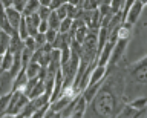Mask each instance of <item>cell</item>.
Masks as SVG:
<instances>
[{"label":"cell","mask_w":147,"mask_h":118,"mask_svg":"<svg viewBox=\"0 0 147 118\" xmlns=\"http://www.w3.org/2000/svg\"><path fill=\"white\" fill-rule=\"evenodd\" d=\"M124 95V81L121 75H113L106 78L94 95V98L86 104L84 118H112L123 107L121 98Z\"/></svg>","instance_id":"cell-1"},{"label":"cell","mask_w":147,"mask_h":118,"mask_svg":"<svg viewBox=\"0 0 147 118\" xmlns=\"http://www.w3.org/2000/svg\"><path fill=\"white\" fill-rule=\"evenodd\" d=\"M28 101H29V97L26 94H23L20 89H14L11 92V98H9V104L6 109V115H11V117L18 115L25 109Z\"/></svg>","instance_id":"cell-2"},{"label":"cell","mask_w":147,"mask_h":118,"mask_svg":"<svg viewBox=\"0 0 147 118\" xmlns=\"http://www.w3.org/2000/svg\"><path fill=\"white\" fill-rule=\"evenodd\" d=\"M129 80H130V83H133V84L135 83L142 84V86L147 84V58L132 67L130 72H129Z\"/></svg>","instance_id":"cell-3"},{"label":"cell","mask_w":147,"mask_h":118,"mask_svg":"<svg viewBox=\"0 0 147 118\" xmlns=\"http://www.w3.org/2000/svg\"><path fill=\"white\" fill-rule=\"evenodd\" d=\"M127 48V40H117L113 45V49H112V54H110V58H109V65L107 67L117 65V63L119 61V58L123 57L124 51H126Z\"/></svg>","instance_id":"cell-4"},{"label":"cell","mask_w":147,"mask_h":118,"mask_svg":"<svg viewBox=\"0 0 147 118\" xmlns=\"http://www.w3.org/2000/svg\"><path fill=\"white\" fill-rule=\"evenodd\" d=\"M14 90V77L9 71H0V97Z\"/></svg>","instance_id":"cell-5"},{"label":"cell","mask_w":147,"mask_h":118,"mask_svg":"<svg viewBox=\"0 0 147 118\" xmlns=\"http://www.w3.org/2000/svg\"><path fill=\"white\" fill-rule=\"evenodd\" d=\"M142 8H144V5L140 2V0H135L133 2V5L129 8V11H127V14L124 16V22L129 25H135L138 19H140V16H141V12H142Z\"/></svg>","instance_id":"cell-6"},{"label":"cell","mask_w":147,"mask_h":118,"mask_svg":"<svg viewBox=\"0 0 147 118\" xmlns=\"http://www.w3.org/2000/svg\"><path fill=\"white\" fill-rule=\"evenodd\" d=\"M5 12H6V19H8L9 26L17 32V28H18V25H20V22L23 19V14L20 11H17L16 8H12V6H8L6 9H5Z\"/></svg>","instance_id":"cell-7"},{"label":"cell","mask_w":147,"mask_h":118,"mask_svg":"<svg viewBox=\"0 0 147 118\" xmlns=\"http://www.w3.org/2000/svg\"><path fill=\"white\" fill-rule=\"evenodd\" d=\"M106 75H107V66H100V65H96L94 69L90 71L89 83H87V86H89V84H94V83H98V81H101V80H104Z\"/></svg>","instance_id":"cell-8"},{"label":"cell","mask_w":147,"mask_h":118,"mask_svg":"<svg viewBox=\"0 0 147 118\" xmlns=\"http://www.w3.org/2000/svg\"><path fill=\"white\" fill-rule=\"evenodd\" d=\"M9 42H11V35L5 31H0V55H3L9 49Z\"/></svg>","instance_id":"cell-9"},{"label":"cell","mask_w":147,"mask_h":118,"mask_svg":"<svg viewBox=\"0 0 147 118\" xmlns=\"http://www.w3.org/2000/svg\"><path fill=\"white\" fill-rule=\"evenodd\" d=\"M14 54H11L9 51H6L2 55V71H11L12 63H14Z\"/></svg>","instance_id":"cell-10"},{"label":"cell","mask_w":147,"mask_h":118,"mask_svg":"<svg viewBox=\"0 0 147 118\" xmlns=\"http://www.w3.org/2000/svg\"><path fill=\"white\" fill-rule=\"evenodd\" d=\"M40 8V3L38 0H28L25 8H23V16H29V14H34V12H37V9Z\"/></svg>","instance_id":"cell-11"},{"label":"cell","mask_w":147,"mask_h":118,"mask_svg":"<svg viewBox=\"0 0 147 118\" xmlns=\"http://www.w3.org/2000/svg\"><path fill=\"white\" fill-rule=\"evenodd\" d=\"M133 109L136 111H141V109H146L147 107V95H142V97H136L133 101L129 103Z\"/></svg>","instance_id":"cell-12"},{"label":"cell","mask_w":147,"mask_h":118,"mask_svg":"<svg viewBox=\"0 0 147 118\" xmlns=\"http://www.w3.org/2000/svg\"><path fill=\"white\" fill-rule=\"evenodd\" d=\"M17 35L20 37L23 42L29 37V31H28V25H26V20H25V17L22 19L20 22V25H18V28H17Z\"/></svg>","instance_id":"cell-13"},{"label":"cell","mask_w":147,"mask_h":118,"mask_svg":"<svg viewBox=\"0 0 147 118\" xmlns=\"http://www.w3.org/2000/svg\"><path fill=\"white\" fill-rule=\"evenodd\" d=\"M60 22H61V20L58 19V16L55 14V11H51V14H49V17H48V25H49V28L58 31V28H60Z\"/></svg>","instance_id":"cell-14"},{"label":"cell","mask_w":147,"mask_h":118,"mask_svg":"<svg viewBox=\"0 0 147 118\" xmlns=\"http://www.w3.org/2000/svg\"><path fill=\"white\" fill-rule=\"evenodd\" d=\"M9 98H11V92L5 94V95L0 97V117L6 115V109H8V104H9Z\"/></svg>","instance_id":"cell-15"},{"label":"cell","mask_w":147,"mask_h":118,"mask_svg":"<svg viewBox=\"0 0 147 118\" xmlns=\"http://www.w3.org/2000/svg\"><path fill=\"white\" fill-rule=\"evenodd\" d=\"M71 28H72V19L66 17V19H63L61 22H60L58 32H60V34H67L69 31H71Z\"/></svg>","instance_id":"cell-16"},{"label":"cell","mask_w":147,"mask_h":118,"mask_svg":"<svg viewBox=\"0 0 147 118\" xmlns=\"http://www.w3.org/2000/svg\"><path fill=\"white\" fill-rule=\"evenodd\" d=\"M123 2H124V0H110V2H109L110 11H112L113 14H118V12H121V8H123Z\"/></svg>","instance_id":"cell-17"},{"label":"cell","mask_w":147,"mask_h":118,"mask_svg":"<svg viewBox=\"0 0 147 118\" xmlns=\"http://www.w3.org/2000/svg\"><path fill=\"white\" fill-rule=\"evenodd\" d=\"M37 14H38L40 20H48V17L51 14V8L49 6H40L38 9H37Z\"/></svg>","instance_id":"cell-18"},{"label":"cell","mask_w":147,"mask_h":118,"mask_svg":"<svg viewBox=\"0 0 147 118\" xmlns=\"http://www.w3.org/2000/svg\"><path fill=\"white\" fill-rule=\"evenodd\" d=\"M45 35H46V43H49V45H52L54 43V40L57 38V35H58V31H55V29H48L45 32Z\"/></svg>","instance_id":"cell-19"},{"label":"cell","mask_w":147,"mask_h":118,"mask_svg":"<svg viewBox=\"0 0 147 118\" xmlns=\"http://www.w3.org/2000/svg\"><path fill=\"white\" fill-rule=\"evenodd\" d=\"M34 40H35V45H37V49L41 48L43 45H46V35L41 34V32H37L34 35Z\"/></svg>","instance_id":"cell-20"},{"label":"cell","mask_w":147,"mask_h":118,"mask_svg":"<svg viewBox=\"0 0 147 118\" xmlns=\"http://www.w3.org/2000/svg\"><path fill=\"white\" fill-rule=\"evenodd\" d=\"M55 14L58 16L60 20L66 19V17H67V3H66V5H63V6H60V8H57V9H55Z\"/></svg>","instance_id":"cell-21"},{"label":"cell","mask_w":147,"mask_h":118,"mask_svg":"<svg viewBox=\"0 0 147 118\" xmlns=\"http://www.w3.org/2000/svg\"><path fill=\"white\" fill-rule=\"evenodd\" d=\"M66 3H67V0H52V2H51V5H49V8H51V11H55L57 8L66 5Z\"/></svg>","instance_id":"cell-22"},{"label":"cell","mask_w":147,"mask_h":118,"mask_svg":"<svg viewBox=\"0 0 147 118\" xmlns=\"http://www.w3.org/2000/svg\"><path fill=\"white\" fill-rule=\"evenodd\" d=\"M48 29H49L48 20H40V23H38V28H37V31H38V32H41V34H45Z\"/></svg>","instance_id":"cell-23"},{"label":"cell","mask_w":147,"mask_h":118,"mask_svg":"<svg viewBox=\"0 0 147 118\" xmlns=\"http://www.w3.org/2000/svg\"><path fill=\"white\" fill-rule=\"evenodd\" d=\"M51 2H52V0H38L40 6H49V5H51Z\"/></svg>","instance_id":"cell-24"},{"label":"cell","mask_w":147,"mask_h":118,"mask_svg":"<svg viewBox=\"0 0 147 118\" xmlns=\"http://www.w3.org/2000/svg\"><path fill=\"white\" fill-rule=\"evenodd\" d=\"M140 2L142 3V5H147V0H140Z\"/></svg>","instance_id":"cell-25"}]
</instances>
